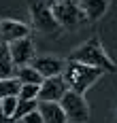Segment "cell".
I'll list each match as a JSON object with an SVG mask.
<instances>
[{"label":"cell","instance_id":"cell-1","mask_svg":"<svg viewBox=\"0 0 117 123\" xmlns=\"http://www.w3.org/2000/svg\"><path fill=\"white\" fill-rule=\"evenodd\" d=\"M100 74H102L100 68L85 66V64H79V62H68L66 68H64V72H62V76H64L68 89H72V91H77V93H83L91 83L98 81Z\"/></svg>","mask_w":117,"mask_h":123},{"label":"cell","instance_id":"cell-2","mask_svg":"<svg viewBox=\"0 0 117 123\" xmlns=\"http://www.w3.org/2000/svg\"><path fill=\"white\" fill-rule=\"evenodd\" d=\"M68 62H79V64H85V66H94V68H100V70H115V64L106 57V53L102 51V47L96 43V40H90L85 43L83 47H79L70 53Z\"/></svg>","mask_w":117,"mask_h":123},{"label":"cell","instance_id":"cell-3","mask_svg":"<svg viewBox=\"0 0 117 123\" xmlns=\"http://www.w3.org/2000/svg\"><path fill=\"white\" fill-rule=\"evenodd\" d=\"M51 13L58 25H64V28H75L85 19V13L81 11L77 0H58L51 4Z\"/></svg>","mask_w":117,"mask_h":123},{"label":"cell","instance_id":"cell-4","mask_svg":"<svg viewBox=\"0 0 117 123\" xmlns=\"http://www.w3.org/2000/svg\"><path fill=\"white\" fill-rule=\"evenodd\" d=\"M60 106L64 108L66 119H70L75 123H85L90 119V111H87V104L83 100V93H77V91L68 89L60 100Z\"/></svg>","mask_w":117,"mask_h":123},{"label":"cell","instance_id":"cell-5","mask_svg":"<svg viewBox=\"0 0 117 123\" xmlns=\"http://www.w3.org/2000/svg\"><path fill=\"white\" fill-rule=\"evenodd\" d=\"M68 91V85H66L64 76L58 74V76H47L43 79V83L39 87V102H60L62 96Z\"/></svg>","mask_w":117,"mask_h":123},{"label":"cell","instance_id":"cell-6","mask_svg":"<svg viewBox=\"0 0 117 123\" xmlns=\"http://www.w3.org/2000/svg\"><path fill=\"white\" fill-rule=\"evenodd\" d=\"M32 19H34L36 30H40V32L53 34L58 30V21L51 13V6H47L43 0H32Z\"/></svg>","mask_w":117,"mask_h":123},{"label":"cell","instance_id":"cell-7","mask_svg":"<svg viewBox=\"0 0 117 123\" xmlns=\"http://www.w3.org/2000/svg\"><path fill=\"white\" fill-rule=\"evenodd\" d=\"M9 51H11V60H13L15 68L28 66L32 62V57H34V43L28 36H24V38H19V40L9 43Z\"/></svg>","mask_w":117,"mask_h":123},{"label":"cell","instance_id":"cell-8","mask_svg":"<svg viewBox=\"0 0 117 123\" xmlns=\"http://www.w3.org/2000/svg\"><path fill=\"white\" fill-rule=\"evenodd\" d=\"M30 66H32V68H36V70L43 74V79H47V76H58V74L64 72V68H66L64 62L60 60V57H53V55L32 57Z\"/></svg>","mask_w":117,"mask_h":123},{"label":"cell","instance_id":"cell-9","mask_svg":"<svg viewBox=\"0 0 117 123\" xmlns=\"http://www.w3.org/2000/svg\"><path fill=\"white\" fill-rule=\"evenodd\" d=\"M28 36V25L21 21H15V19H4L0 21V43H13L19 38Z\"/></svg>","mask_w":117,"mask_h":123},{"label":"cell","instance_id":"cell-10","mask_svg":"<svg viewBox=\"0 0 117 123\" xmlns=\"http://www.w3.org/2000/svg\"><path fill=\"white\" fill-rule=\"evenodd\" d=\"M36 108L43 117V123H66L68 121L60 102H39Z\"/></svg>","mask_w":117,"mask_h":123},{"label":"cell","instance_id":"cell-11","mask_svg":"<svg viewBox=\"0 0 117 123\" xmlns=\"http://www.w3.org/2000/svg\"><path fill=\"white\" fill-rule=\"evenodd\" d=\"M77 2H79L81 11L85 13L87 19H98V17H102L104 11H106V6H109V0H77Z\"/></svg>","mask_w":117,"mask_h":123},{"label":"cell","instance_id":"cell-12","mask_svg":"<svg viewBox=\"0 0 117 123\" xmlns=\"http://www.w3.org/2000/svg\"><path fill=\"white\" fill-rule=\"evenodd\" d=\"M15 76V64L11 60V51L6 43H0V79Z\"/></svg>","mask_w":117,"mask_h":123},{"label":"cell","instance_id":"cell-13","mask_svg":"<svg viewBox=\"0 0 117 123\" xmlns=\"http://www.w3.org/2000/svg\"><path fill=\"white\" fill-rule=\"evenodd\" d=\"M15 76H17V81L21 85L24 83H32V85H40L43 83V74L36 68H32V66H19V68H15Z\"/></svg>","mask_w":117,"mask_h":123},{"label":"cell","instance_id":"cell-14","mask_svg":"<svg viewBox=\"0 0 117 123\" xmlns=\"http://www.w3.org/2000/svg\"><path fill=\"white\" fill-rule=\"evenodd\" d=\"M19 87H21V83L17 81V76H11V79H0V98L17 96V93H19Z\"/></svg>","mask_w":117,"mask_h":123},{"label":"cell","instance_id":"cell-15","mask_svg":"<svg viewBox=\"0 0 117 123\" xmlns=\"http://www.w3.org/2000/svg\"><path fill=\"white\" fill-rule=\"evenodd\" d=\"M36 106H39V100H17V108H15L13 112V119H21L24 115H28V112L36 111Z\"/></svg>","mask_w":117,"mask_h":123},{"label":"cell","instance_id":"cell-16","mask_svg":"<svg viewBox=\"0 0 117 123\" xmlns=\"http://www.w3.org/2000/svg\"><path fill=\"white\" fill-rule=\"evenodd\" d=\"M17 96H6V98H2L0 100V111L4 112L9 119H13V112H15V108H17Z\"/></svg>","mask_w":117,"mask_h":123},{"label":"cell","instance_id":"cell-17","mask_svg":"<svg viewBox=\"0 0 117 123\" xmlns=\"http://www.w3.org/2000/svg\"><path fill=\"white\" fill-rule=\"evenodd\" d=\"M39 87H40V85L24 83V85L19 87V93H17V98H21V100H36V98H39Z\"/></svg>","mask_w":117,"mask_h":123},{"label":"cell","instance_id":"cell-18","mask_svg":"<svg viewBox=\"0 0 117 123\" xmlns=\"http://www.w3.org/2000/svg\"><path fill=\"white\" fill-rule=\"evenodd\" d=\"M21 121H24V123H43V117H40L39 108H36V111H32V112H28V115H24V117H21Z\"/></svg>","mask_w":117,"mask_h":123},{"label":"cell","instance_id":"cell-19","mask_svg":"<svg viewBox=\"0 0 117 123\" xmlns=\"http://www.w3.org/2000/svg\"><path fill=\"white\" fill-rule=\"evenodd\" d=\"M9 121H11V119H9V117H6L4 112L0 111V123H9Z\"/></svg>","mask_w":117,"mask_h":123},{"label":"cell","instance_id":"cell-20","mask_svg":"<svg viewBox=\"0 0 117 123\" xmlns=\"http://www.w3.org/2000/svg\"><path fill=\"white\" fill-rule=\"evenodd\" d=\"M9 123H24V121H21V119H11Z\"/></svg>","mask_w":117,"mask_h":123},{"label":"cell","instance_id":"cell-21","mask_svg":"<svg viewBox=\"0 0 117 123\" xmlns=\"http://www.w3.org/2000/svg\"><path fill=\"white\" fill-rule=\"evenodd\" d=\"M51 2H58V0H51Z\"/></svg>","mask_w":117,"mask_h":123},{"label":"cell","instance_id":"cell-22","mask_svg":"<svg viewBox=\"0 0 117 123\" xmlns=\"http://www.w3.org/2000/svg\"><path fill=\"white\" fill-rule=\"evenodd\" d=\"M0 100H2V98H0Z\"/></svg>","mask_w":117,"mask_h":123}]
</instances>
